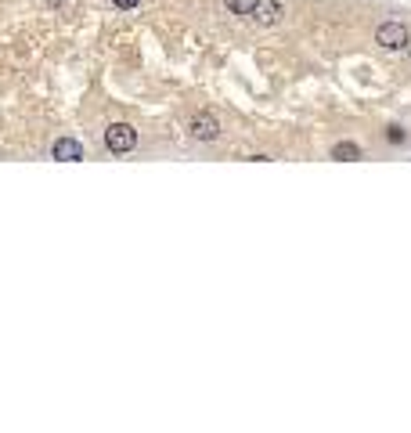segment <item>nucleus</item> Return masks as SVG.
<instances>
[{
  "mask_svg": "<svg viewBox=\"0 0 411 433\" xmlns=\"http://www.w3.org/2000/svg\"><path fill=\"white\" fill-rule=\"evenodd\" d=\"M105 145H108V152H116V156H126V152L137 145V130L130 123H112L105 130Z\"/></svg>",
  "mask_w": 411,
  "mask_h": 433,
  "instance_id": "obj_2",
  "label": "nucleus"
},
{
  "mask_svg": "<svg viewBox=\"0 0 411 433\" xmlns=\"http://www.w3.org/2000/svg\"><path fill=\"white\" fill-rule=\"evenodd\" d=\"M51 156L58 163H80L83 159V145L76 141V137H58L54 148H51Z\"/></svg>",
  "mask_w": 411,
  "mask_h": 433,
  "instance_id": "obj_5",
  "label": "nucleus"
},
{
  "mask_svg": "<svg viewBox=\"0 0 411 433\" xmlns=\"http://www.w3.org/2000/svg\"><path fill=\"white\" fill-rule=\"evenodd\" d=\"M281 15H285V8L278 4V0H257V8H253V22L257 25H278Z\"/></svg>",
  "mask_w": 411,
  "mask_h": 433,
  "instance_id": "obj_4",
  "label": "nucleus"
},
{
  "mask_svg": "<svg viewBox=\"0 0 411 433\" xmlns=\"http://www.w3.org/2000/svg\"><path fill=\"white\" fill-rule=\"evenodd\" d=\"M386 137H390V141H404V130H401V127H390Z\"/></svg>",
  "mask_w": 411,
  "mask_h": 433,
  "instance_id": "obj_9",
  "label": "nucleus"
},
{
  "mask_svg": "<svg viewBox=\"0 0 411 433\" xmlns=\"http://www.w3.org/2000/svg\"><path fill=\"white\" fill-rule=\"evenodd\" d=\"M224 4H228V11L231 15H253V8H257V0H224Z\"/></svg>",
  "mask_w": 411,
  "mask_h": 433,
  "instance_id": "obj_7",
  "label": "nucleus"
},
{
  "mask_svg": "<svg viewBox=\"0 0 411 433\" xmlns=\"http://www.w3.org/2000/svg\"><path fill=\"white\" fill-rule=\"evenodd\" d=\"M332 159H339V163H353V159H361V148L353 145V141H339V145H332Z\"/></svg>",
  "mask_w": 411,
  "mask_h": 433,
  "instance_id": "obj_6",
  "label": "nucleus"
},
{
  "mask_svg": "<svg viewBox=\"0 0 411 433\" xmlns=\"http://www.w3.org/2000/svg\"><path fill=\"white\" fill-rule=\"evenodd\" d=\"M188 134L195 137V141H217L220 137V119L213 113H195L188 119Z\"/></svg>",
  "mask_w": 411,
  "mask_h": 433,
  "instance_id": "obj_3",
  "label": "nucleus"
},
{
  "mask_svg": "<svg viewBox=\"0 0 411 433\" xmlns=\"http://www.w3.org/2000/svg\"><path fill=\"white\" fill-rule=\"evenodd\" d=\"M408 25L404 22H382L375 30V44L382 51H408Z\"/></svg>",
  "mask_w": 411,
  "mask_h": 433,
  "instance_id": "obj_1",
  "label": "nucleus"
},
{
  "mask_svg": "<svg viewBox=\"0 0 411 433\" xmlns=\"http://www.w3.org/2000/svg\"><path fill=\"white\" fill-rule=\"evenodd\" d=\"M112 4H116L119 11H134V8L141 4V0H112Z\"/></svg>",
  "mask_w": 411,
  "mask_h": 433,
  "instance_id": "obj_8",
  "label": "nucleus"
},
{
  "mask_svg": "<svg viewBox=\"0 0 411 433\" xmlns=\"http://www.w3.org/2000/svg\"><path fill=\"white\" fill-rule=\"evenodd\" d=\"M408 51H411V36H408Z\"/></svg>",
  "mask_w": 411,
  "mask_h": 433,
  "instance_id": "obj_10",
  "label": "nucleus"
}]
</instances>
